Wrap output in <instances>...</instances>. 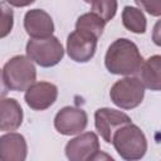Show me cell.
<instances>
[{"mask_svg":"<svg viewBox=\"0 0 161 161\" xmlns=\"http://www.w3.org/2000/svg\"><path fill=\"white\" fill-rule=\"evenodd\" d=\"M143 58L137 45L127 39H116L107 49L104 55V65L107 70L116 75H132L140 72Z\"/></svg>","mask_w":161,"mask_h":161,"instance_id":"1","label":"cell"},{"mask_svg":"<svg viewBox=\"0 0 161 161\" xmlns=\"http://www.w3.org/2000/svg\"><path fill=\"white\" fill-rule=\"evenodd\" d=\"M112 145L121 158L126 161L141 160L147 151V138L145 133L132 122L119 127L113 133Z\"/></svg>","mask_w":161,"mask_h":161,"instance_id":"2","label":"cell"},{"mask_svg":"<svg viewBox=\"0 0 161 161\" xmlns=\"http://www.w3.org/2000/svg\"><path fill=\"white\" fill-rule=\"evenodd\" d=\"M1 75L5 88L14 92H25L35 83L36 69L28 55H15L4 64Z\"/></svg>","mask_w":161,"mask_h":161,"instance_id":"3","label":"cell"},{"mask_svg":"<svg viewBox=\"0 0 161 161\" xmlns=\"http://www.w3.org/2000/svg\"><path fill=\"white\" fill-rule=\"evenodd\" d=\"M26 55L38 65L50 68L57 65L64 57V49L60 40L50 35L48 38H31L25 47Z\"/></svg>","mask_w":161,"mask_h":161,"instance_id":"4","label":"cell"},{"mask_svg":"<svg viewBox=\"0 0 161 161\" xmlns=\"http://www.w3.org/2000/svg\"><path fill=\"white\" fill-rule=\"evenodd\" d=\"M145 97V86L137 77L126 75L117 80L109 91L111 101L122 109H133L138 107Z\"/></svg>","mask_w":161,"mask_h":161,"instance_id":"5","label":"cell"},{"mask_svg":"<svg viewBox=\"0 0 161 161\" xmlns=\"http://www.w3.org/2000/svg\"><path fill=\"white\" fill-rule=\"evenodd\" d=\"M98 38L86 30L75 29L67 38V53L68 57L77 63L89 62L97 49Z\"/></svg>","mask_w":161,"mask_h":161,"instance_id":"6","label":"cell"},{"mask_svg":"<svg viewBox=\"0 0 161 161\" xmlns=\"http://www.w3.org/2000/svg\"><path fill=\"white\" fill-rule=\"evenodd\" d=\"M88 125L87 112L74 106H65L57 112L54 127L63 136H74L82 133Z\"/></svg>","mask_w":161,"mask_h":161,"instance_id":"7","label":"cell"},{"mask_svg":"<svg viewBox=\"0 0 161 161\" xmlns=\"http://www.w3.org/2000/svg\"><path fill=\"white\" fill-rule=\"evenodd\" d=\"M131 117L125 112L113 108H98L94 112V126L101 137L107 142L112 143L113 133L122 126L131 123Z\"/></svg>","mask_w":161,"mask_h":161,"instance_id":"8","label":"cell"},{"mask_svg":"<svg viewBox=\"0 0 161 161\" xmlns=\"http://www.w3.org/2000/svg\"><path fill=\"white\" fill-rule=\"evenodd\" d=\"M65 156L69 161H92L99 151V140L94 132H83L65 145Z\"/></svg>","mask_w":161,"mask_h":161,"instance_id":"9","label":"cell"},{"mask_svg":"<svg viewBox=\"0 0 161 161\" xmlns=\"http://www.w3.org/2000/svg\"><path fill=\"white\" fill-rule=\"evenodd\" d=\"M58 98V88L50 82H35L24 94L25 103L34 111L48 109Z\"/></svg>","mask_w":161,"mask_h":161,"instance_id":"10","label":"cell"},{"mask_svg":"<svg viewBox=\"0 0 161 161\" xmlns=\"http://www.w3.org/2000/svg\"><path fill=\"white\" fill-rule=\"evenodd\" d=\"M24 29L30 38H48L54 33V23L45 10L31 9L24 16Z\"/></svg>","mask_w":161,"mask_h":161,"instance_id":"11","label":"cell"},{"mask_svg":"<svg viewBox=\"0 0 161 161\" xmlns=\"http://www.w3.org/2000/svg\"><path fill=\"white\" fill-rule=\"evenodd\" d=\"M28 155L25 137L18 132H8L0 137V158L3 161H24Z\"/></svg>","mask_w":161,"mask_h":161,"instance_id":"12","label":"cell"},{"mask_svg":"<svg viewBox=\"0 0 161 161\" xmlns=\"http://www.w3.org/2000/svg\"><path fill=\"white\" fill-rule=\"evenodd\" d=\"M1 118L0 130L3 132H13L18 130L23 123V109L15 98H3L1 103Z\"/></svg>","mask_w":161,"mask_h":161,"instance_id":"13","label":"cell"},{"mask_svg":"<svg viewBox=\"0 0 161 161\" xmlns=\"http://www.w3.org/2000/svg\"><path fill=\"white\" fill-rule=\"evenodd\" d=\"M141 80L145 88L151 91H161V55H151L140 69Z\"/></svg>","mask_w":161,"mask_h":161,"instance_id":"14","label":"cell"},{"mask_svg":"<svg viewBox=\"0 0 161 161\" xmlns=\"http://www.w3.org/2000/svg\"><path fill=\"white\" fill-rule=\"evenodd\" d=\"M122 24L127 30L135 34H143L147 28V20L142 10L130 5L125 6L122 10Z\"/></svg>","mask_w":161,"mask_h":161,"instance_id":"15","label":"cell"},{"mask_svg":"<svg viewBox=\"0 0 161 161\" xmlns=\"http://www.w3.org/2000/svg\"><path fill=\"white\" fill-rule=\"evenodd\" d=\"M106 21L102 20L98 15H96L94 13H86L83 15H80L77 21H75V29L79 30H86L89 31L92 34H94L98 39L102 36L104 26H106Z\"/></svg>","mask_w":161,"mask_h":161,"instance_id":"16","label":"cell"},{"mask_svg":"<svg viewBox=\"0 0 161 161\" xmlns=\"http://www.w3.org/2000/svg\"><path fill=\"white\" fill-rule=\"evenodd\" d=\"M91 5H92L91 11L98 15L106 23H108L114 18L118 8L117 0H93Z\"/></svg>","mask_w":161,"mask_h":161,"instance_id":"17","label":"cell"},{"mask_svg":"<svg viewBox=\"0 0 161 161\" xmlns=\"http://www.w3.org/2000/svg\"><path fill=\"white\" fill-rule=\"evenodd\" d=\"M6 0L1 3V38H5L13 29L14 25V14L10 6L6 5Z\"/></svg>","mask_w":161,"mask_h":161,"instance_id":"18","label":"cell"},{"mask_svg":"<svg viewBox=\"0 0 161 161\" xmlns=\"http://www.w3.org/2000/svg\"><path fill=\"white\" fill-rule=\"evenodd\" d=\"M135 3L151 16H161V0H135Z\"/></svg>","mask_w":161,"mask_h":161,"instance_id":"19","label":"cell"},{"mask_svg":"<svg viewBox=\"0 0 161 161\" xmlns=\"http://www.w3.org/2000/svg\"><path fill=\"white\" fill-rule=\"evenodd\" d=\"M152 42L157 45V47H161V19L157 20L153 25V29H152Z\"/></svg>","mask_w":161,"mask_h":161,"instance_id":"20","label":"cell"},{"mask_svg":"<svg viewBox=\"0 0 161 161\" xmlns=\"http://www.w3.org/2000/svg\"><path fill=\"white\" fill-rule=\"evenodd\" d=\"M35 0H6V3L15 8H25L34 3Z\"/></svg>","mask_w":161,"mask_h":161,"instance_id":"21","label":"cell"},{"mask_svg":"<svg viewBox=\"0 0 161 161\" xmlns=\"http://www.w3.org/2000/svg\"><path fill=\"white\" fill-rule=\"evenodd\" d=\"M84 1H86V3H88V4H91V3L93 1V0H84Z\"/></svg>","mask_w":161,"mask_h":161,"instance_id":"22","label":"cell"}]
</instances>
